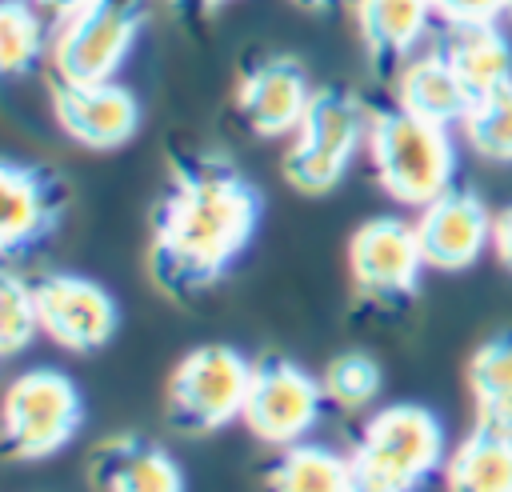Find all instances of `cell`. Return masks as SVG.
<instances>
[{"instance_id": "f546056e", "label": "cell", "mask_w": 512, "mask_h": 492, "mask_svg": "<svg viewBox=\"0 0 512 492\" xmlns=\"http://www.w3.org/2000/svg\"><path fill=\"white\" fill-rule=\"evenodd\" d=\"M296 8H304V12H328L336 0H292Z\"/></svg>"}, {"instance_id": "5b68a950", "label": "cell", "mask_w": 512, "mask_h": 492, "mask_svg": "<svg viewBox=\"0 0 512 492\" xmlns=\"http://www.w3.org/2000/svg\"><path fill=\"white\" fill-rule=\"evenodd\" d=\"M252 360L228 344H200L180 356L164 384V416L184 436H212L244 420Z\"/></svg>"}, {"instance_id": "5bb4252c", "label": "cell", "mask_w": 512, "mask_h": 492, "mask_svg": "<svg viewBox=\"0 0 512 492\" xmlns=\"http://www.w3.org/2000/svg\"><path fill=\"white\" fill-rule=\"evenodd\" d=\"M316 88L304 72L300 60L292 56H264L256 60L240 84H236V112L244 120V128L252 136L276 140V136H292L300 116L308 112Z\"/></svg>"}, {"instance_id": "3957f363", "label": "cell", "mask_w": 512, "mask_h": 492, "mask_svg": "<svg viewBox=\"0 0 512 492\" xmlns=\"http://www.w3.org/2000/svg\"><path fill=\"white\" fill-rule=\"evenodd\" d=\"M368 156L376 184L396 204L424 208L456 188V144L448 128L404 108H380L368 116Z\"/></svg>"}, {"instance_id": "e0dca14e", "label": "cell", "mask_w": 512, "mask_h": 492, "mask_svg": "<svg viewBox=\"0 0 512 492\" xmlns=\"http://www.w3.org/2000/svg\"><path fill=\"white\" fill-rule=\"evenodd\" d=\"M452 72L464 80V88L480 100L504 84H512V44L500 32L496 20L484 24H444L432 44Z\"/></svg>"}, {"instance_id": "7a4b0ae2", "label": "cell", "mask_w": 512, "mask_h": 492, "mask_svg": "<svg viewBox=\"0 0 512 492\" xmlns=\"http://www.w3.org/2000/svg\"><path fill=\"white\" fill-rule=\"evenodd\" d=\"M348 460L356 492H420L448 464L444 424L428 404H384L360 428Z\"/></svg>"}, {"instance_id": "cb8c5ba5", "label": "cell", "mask_w": 512, "mask_h": 492, "mask_svg": "<svg viewBox=\"0 0 512 492\" xmlns=\"http://www.w3.org/2000/svg\"><path fill=\"white\" fill-rule=\"evenodd\" d=\"M464 140L480 160L512 164V84L480 96L464 116Z\"/></svg>"}, {"instance_id": "d6986e66", "label": "cell", "mask_w": 512, "mask_h": 492, "mask_svg": "<svg viewBox=\"0 0 512 492\" xmlns=\"http://www.w3.org/2000/svg\"><path fill=\"white\" fill-rule=\"evenodd\" d=\"M464 380L476 404V424L512 436V328L480 340L468 356Z\"/></svg>"}, {"instance_id": "d4e9b609", "label": "cell", "mask_w": 512, "mask_h": 492, "mask_svg": "<svg viewBox=\"0 0 512 492\" xmlns=\"http://www.w3.org/2000/svg\"><path fill=\"white\" fill-rule=\"evenodd\" d=\"M40 336L36 288L16 268L0 276V356H20Z\"/></svg>"}, {"instance_id": "7402d4cb", "label": "cell", "mask_w": 512, "mask_h": 492, "mask_svg": "<svg viewBox=\"0 0 512 492\" xmlns=\"http://www.w3.org/2000/svg\"><path fill=\"white\" fill-rule=\"evenodd\" d=\"M52 44V28L32 0H4L0 4V68L4 76H24L40 64Z\"/></svg>"}, {"instance_id": "4dcf8cb0", "label": "cell", "mask_w": 512, "mask_h": 492, "mask_svg": "<svg viewBox=\"0 0 512 492\" xmlns=\"http://www.w3.org/2000/svg\"><path fill=\"white\" fill-rule=\"evenodd\" d=\"M504 16H508V20H512V0H504Z\"/></svg>"}, {"instance_id": "52a82bcc", "label": "cell", "mask_w": 512, "mask_h": 492, "mask_svg": "<svg viewBox=\"0 0 512 492\" xmlns=\"http://www.w3.org/2000/svg\"><path fill=\"white\" fill-rule=\"evenodd\" d=\"M84 424V396L60 368H28L4 396V452L12 460H48Z\"/></svg>"}, {"instance_id": "4fadbf2b", "label": "cell", "mask_w": 512, "mask_h": 492, "mask_svg": "<svg viewBox=\"0 0 512 492\" xmlns=\"http://www.w3.org/2000/svg\"><path fill=\"white\" fill-rule=\"evenodd\" d=\"M492 220L484 200L468 188H448L432 204L416 208V244L428 268L436 272H464L472 268L484 248H492Z\"/></svg>"}, {"instance_id": "4316f807", "label": "cell", "mask_w": 512, "mask_h": 492, "mask_svg": "<svg viewBox=\"0 0 512 492\" xmlns=\"http://www.w3.org/2000/svg\"><path fill=\"white\" fill-rule=\"evenodd\" d=\"M492 252L512 272V208L496 212V220H492Z\"/></svg>"}, {"instance_id": "ffe728a7", "label": "cell", "mask_w": 512, "mask_h": 492, "mask_svg": "<svg viewBox=\"0 0 512 492\" xmlns=\"http://www.w3.org/2000/svg\"><path fill=\"white\" fill-rule=\"evenodd\" d=\"M444 492H512V436L472 428L444 464Z\"/></svg>"}, {"instance_id": "6da1fadb", "label": "cell", "mask_w": 512, "mask_h": 492, "mask_svg": "<svg viewBox=\"0 0 512 492\" xmlns=\"http://www.w3.org/2000/svg\"><path fill=\"white\" fill-rule=\"evenodd\" d=\"M260 192L228 160L188 152L172 164L148 228L152 284L172 300L216 288L260 228Z\"/></svg>"}, {"instance_id": "f1b7e54d", "label": "cell", "mask_w": 512, "mask_h": 492, "mask_svg": "<svg viewBox=\"0 0 512 492\" xmlns=\"http://www.w3.org/2000/svg\"><path fill=\"white\" fill-rule=\"evenodd\" d=\"M220 4H228V0H168V8L176 12V16H208V12H216Z\"/></svg>"}, {"instance_id": "277c9868", "label": "cell", "mask_w": 512, "mask_h": 492, "mask_svg": "<svg viewBox=\"0 0 512 492\" xmlns=\"http://www.w3.org/2000/svg\"><path fill=\"white\" fill-rule=\"evenodd\" d=\"M368 116L372 112H364L352 92L316 88L308 112L288 136V152L280 160L284 180L304 196L332 192L348 176L360 144H368Z\"/></svg>"}, {"instance_id": "7c38bea8", "label": "cell", "mask_w": 512, "mask_h": 492, "mask_svg": "<svg viewBox=\"0 0 512 492\" xmlns=\"http://www.w3.org/2000/svg\"><path fill=\"white\" fill-rule=\"evenodd\" d=\"M52 116L68 140L92 152H112L128 144L140 128V104L136 96L116 80H60L52 76Z\"/></svg>"}, {"instance_id": "8fae6325", "label": "cell", "mask_w": 512, "mask_h": 492, "mask_svg": "<svg viewBox=\"0 0 512 492\" xmlns=\"http://www.w3.org/2000/svg\"><path fill=\"white\" fill-rule=\"evenodd\" d=\"M40 332L64 352H96L120 328V308L112 292L80 272H44L32 280Z\"/></svg>"}, {"instance_id": "484cf974", "label": "cell", "mask_w": 512, "mask_h": 492, "mask_svg": "<svg viewBox=\"0 0 512 492\" xmlns=\"http://www.w3.org/2000/svg\"><path fill=\"white\" fill-rule=\"evenodd\" d=\"M444 24H484L504 16V0H432Z\"/></svg>"}, {"instance_id": "ba28073f", "label": "cell", "mask_w": 512, "mask_h": 492, "mask_svg": "<svg viewBox=\"0 0 512 492\" xmlns=\"http://www.w3.org/2000/svg\"><path fill=\"white\" fill-rule=\"evenodd\" d=\"M424 256L416 244V228L400 216H372L352 232L348 272L360 304L376 312L404 308L420 292Z\"/></svg>"}, {"instance_id": "30bf717a", "label": "cell", "mask_w": 512, "mask_h": 492, "mask_svg": "<svg viewBox=\"0 0 512 492\" xmlns=\"http://www.w3.org/2000/svg\"><path fill=\"white\" fill-rule=\"evenodd\" d=\"M72 188L44 164L4 160L0 168V252L4 260L32 256L56 236L68 216Z\"/></svg>"}, {"instance_id": "2e32d148", "label": "cell", "mask_w": 512, "mask_h": 492, "mask_svg": "<svg viewBox=\"0 0 512 492\" xmlns=\"http://www.w3.org/2000/svg\"><path fill=\"white\" fill-rule=\"evenodd\" d=\"M92 484L104 492H188L184 468L152 440L120 432L92 452Z\"/></svg>"}, {"instance_id": "ac0fdd59", "label": "cell", "mask_w": 512, "mask_h": 492, "mask_svg": "<svg viewBox=\"0 0 512 492\" xmlns=\"http://www.w3.org/2000/svg\"><path fill=\"white\" fill-rule=\"evenodd\" d=\"M472 104H476V96L464 88V80L452 72V64L436 48L412 56L396 72V108H404L420 120L452 128V124H464Z\"/></svg>"}, {"instance_id": "83f0119b", "label": "cell", "mask_w": 512, "mask_h": 492, "mask_svg": "<svg viewBox=\"0 0 512 492\" xmlns=\"http://www.w3.org/2000/svg\"><path fill=\"white\" fill-rule=\"evenodd\" d=\"M44 16H52V24L56 20H64V16H72V12H80L84 4H92V0H32Z\"/></svg>"}, {"instance_id": "9c48e42d", "label": "cell", "mask_w": 512, "mask_h": 492, "mask_svg": "<svg viewBox=\"0 0 512 492\" xmlns=\"http://www.w3.org/2000/svg\"><path fill=\"white\" fill-rule=\"evenodd\" d=\"M324 384L300 368L288 356H260L252 360V384H248V404H244V428L272 444L288 448L300 444L324 416Z\"/></svg>"}, {"instance_id": "9a60e30c", "label": "cell", "mask_w": 512, "mask_h": 492, "mask_svg": "<svg viewBox=\"0 0 512 492\" xmlns=\"http://www.w3.org/2000/svg\"><path fill=\"white\" fill-rule=\"evenodd\" d=\"M432 16V0H356L352 20L372 72L396 76L416 56V44L428 36Z\"/></svg>"}, {"instance_id": "603a6c76", "label": "cell", "mask_w": 512, "mask_h": 492, "mask_svg": "<svg viewBox=\"0 0 512 492\" xmlns=\"http://www.w3.org/2000/svg\"><path fill=\"white\" fill-rule=\"evenodd\" d=\"M324 396L332 408L340 412H364L368 404H376L380 388H384V372L376 364V356L368 352H336L328 364H324Z\"/></svg>"}, {"instance_id": "44dd1931", "label": "cell", "mask_w": 512, "mask_h": 492, "mask_svg": "<svg viewBox=\"0 0 512 492\" xmlns=\"http://www.w3.org/2000/svg\"><path fill=\"white\" fill-rule=\"evenodd\" d=\"M268 492H356L352 460L320 444H288L264 468Z\"/></svg>"}, {"instance_id": "8992f818", "label": "cell", "mask_w": 512, "mask_h": 492, "mask_svg": "<svg viewBox=\"0 0 512 492\" xmlns=\"http://www.w3.org/2000/svg\"><path fill=\"white\" fill-rule=\"evenodd\" d=\"M148 20V0H92L52 24V76L60 80H116Z\"/></svg>"}]
</instances>
